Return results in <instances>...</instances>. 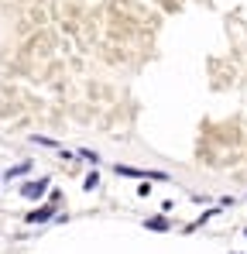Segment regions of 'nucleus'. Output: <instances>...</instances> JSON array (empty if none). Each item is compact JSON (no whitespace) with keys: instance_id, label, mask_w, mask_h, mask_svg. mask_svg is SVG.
Here are the masks:
<instances>
[{"instance_id":"nucleus-7","label":"nucleus","mask_w":247,"mask_h":254,"mask_svg":"<svg viewBox=\"0 0 247 254\" xmlns=\"http://www.w3.org/2000/svg\"><path fill=\"white\" fill-rule=\"evenodd\" d=\"M79 158H86V162H93V165L100 162V155H96V151H90V148H82V151H79Z\"/></svg>"},{"instance_id":"nucleus-5","label":"nucleus","mask_w":247,"mask_h":254,"mask_svg":"<svg viewBox=\"0 0 247 254\" xmlns=\"http://www.w3.org/2000/svg\"><path fill=\"white\" fill-rule=\"evenodd\" d=\"M31 144H41V148H55V151H59V141H52V137H41V134H31Z\"/></svg>"},{"instance_id":"nucleus-1","label":"nucleus","mask_w":247,"mask_h":254,"mask_svg":"<svg viewBox=\"0 0 247 254\" xmlns=\"http://www.w3.org/2000/svg\"><path fill=\"white\" fill-rule=\"evenodd\" d=\"M113 172L117 175H127V179H148V182H151V179H154V182H169V175H165V172H148V168H131V165H113Z\"/></svg>"},{"instance_id":"nucleus-3","label":"nucleus","mask_w":247,"mask_h":254,"mask_svg":"<svg viewBox=\"0 0 247 254\" xmlns=\"http://www.w3.org/2000/svg\"><path fill=\"white\" fill-rule=\"evenodd\" d=\"M52 216H55V206L45 203V206H38L34 213H28V224H45V220H52Z\"/></svg>"},{"instance_id":"nucleus-4","label":"nucleus","mask_w":247,"mask_h":254,"mask_svg":"<svg viewBox=\"0 0 247 254\" xmlns=\"http://www.w3.org/2000/svg\"><path fill=\"white\" fill-rule=\"evenodd\" d=\"M28 172H31V162H21V165H14V168H7V175H4V179L11 182V179H17V175H28Z\"/></svg>"},{"instance_id":"nucleus-2","label":"nucleus","mask_w":247,"mask_h":254,"mask_svg":"<svg viewBox=\"0 0 247 254\" xmlns=\"http://www.w3.org/2000/svg\"><path fill=\"white\" fill-rule=\"evenodd\" d=\"M45 193H48V179H31V182L21 186V196L24 199H41Z\"/></svg>"},{"instance_id":"nucleus-6","label":"nucleus","mask_w":247,"mask_h":254,"mask_svg":"<svg viewBox=\"0 0 247 254\" xmlns=\"http://www.w3.org/2000/svg\"><path fill=\"white\" fill-rule=\"evenodd\" d=\"M148 227L151 230H169V220H165V216H154V220H148Z\"/></svg>"}]
</instances>
